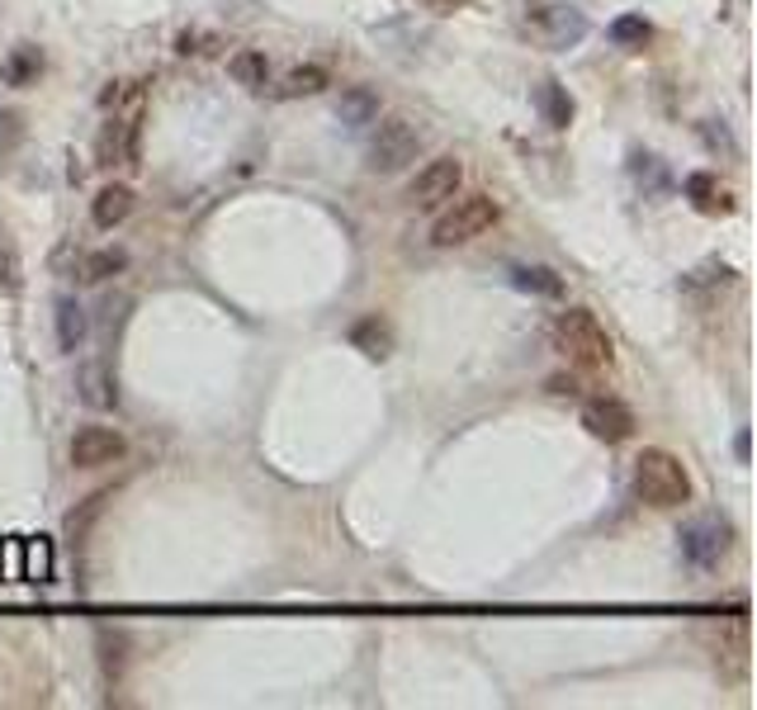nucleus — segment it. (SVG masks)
Returning a JSON list of instances; mask_svg holds the SVG:
<instances>
[{
  "mask_svg": "<svg viewBox=\"0 0 757 710\" xmlns=\"http://www.w3.org/2000/svg\"><path fill=\"white\" fill-rule=\"evenodd\" d=\"M635 493L639 502L659 507V511H673V507H687L691 502V474L687 464L677 460L673 450H644L635 460Z\"/></svg>",
  "mask_w": 757,
  "mask_h": 710,
  "instance_id": "nucleus-1",
  "label": "nucleus"
},
{
  "mask_svg": "<svg viewBox=\"0 0 757 710\" xmlns=\"http://www.w3.org/2000/svg\"><path fill=\"white\" fill-rule=\"evenodd\" d=\"M554 346H559L578 369H602L616 355V341H611L606 322L596 318L592 308H568L554 322Z\"/></svg>",
  "mask_w": 757,
  "mask_h": 710,
  "instance_id": "nucleus-2",
  "label": "nucleus"
},
{
  "mask_svg": "<svg viewBox=\"0 0 757 710\" xmlns=\"http://www.w3.org/2000/svg\"><path fill=\"white\" fill-rule=\"evenodd\" d=\"M497 218H502V209H497L493 194H483V190H474V194H454L450 209L440 213L436 227H431V247H440V251L464 247V241H474V237L488 233Z\"/></svg>",
  "mask_w": 757,
  "mask_h": 710,
  "instance_id": "nucleus-3",
  "label": "nucleus"
},
{
  "mask_svg": "<svg viewBox=\"0 0 757 710\" xmlns=\"http://www.w3.org/2000/svg\"><path fill=\"white\" fill-rule=\"evenodd\" d=\"M369 128H375V138H369L365 166L375 170V176H393V170H403V166L417 162L422 128L412 123L407 114H383V119H375Z\"/></svg>",
  "mask_w": 757,
  "mask_h": 710,
  "instance_id": "nucleus-4",
  "label": "nucleus"
},
{
  "mask_svg": "<svg viewBox=\"0 0 757 710\" xmlns=\"http://www.w3.org/2000/svg\"><path fill=\"white\" fill-rule=\"evenodd\" d=\"M525 28H531V38H540L545 48L564 52V48H578V43L588 38V14L578 5H531Z\"/></svg>",
  "mask_w": 757,
  "mask_h": 710,
  "instance_id": "nucleus-5",
  "label": "nucleus"
},
{
  "mask_svg": "<svg viewBox=\"0 0 757 710\" xmlns=\"http://www.w3.org/2000/svg\"><path fill=\"white\" fill-rule=\"evenodd\" d=\"M460 180H464V166L454 162V156H436V162H426L417 176L407 180V204L412 209H440V204H450V199L460 194Z\"/></svg>",
  "mask_w": 757,
  "mask_h": 710,
  "instance_id": "nucleus-6",
  "label": "nucleus"
},
{
  "mask_svg": "<svg viewBox=\"0 0 757 710\" xmlns=\"http://www.w3.org/2000/svg\"><path fill=\"white\" fill-rule=\"evenodd\" d=\"M730 545H734V525L724 517H715V511L682 525V554H687L696 568H715L724 554H730Z\"/></svg>",
  "mask_w": 757,
  "mask_h": 710,
  "instance_id": "nucleus-7",
  "label": "nucleus"
},
{
  "mask_svg": "<svg viewBox=\"0 0 757 710\" xmlns=\"http://www.w3.org/2000/svg\"><path fill=\"white\" fill-rule=\"evenodd\" d=\"M128 454V440L114 426H81L71 436V464L76 469H109Z\"/></svg>",
  "mask_w": 757,
  "mask_h": 710,
  "instance_id": "nucleus-8",
  "label": "nucleus"
},
{
  "mask_svg": "<svg viewBox=\"0 0 757 710\" xmlns=\"http://www.w3.org/2000/svg\"><path fill=\"white\" fill-rule=\"evenodd\" d=\"M582 426H588L592 440L620 446V440L635 436V412L625 407L620 398H588V403H582Z\"/></svg>",
  "mask_w": 757,
  "mask_h": 710,
  "instance_id": "nucleus-9",
  "label": "nucleus"
},
{
  "mask_svg": "<svg viewBox=\"0 0 757 710\" xmlns=\"http://www.w3.org/2000/svg\"><path fill=\"white\" fill-rule=\"evenodd\" d=\"M682 190H687L696 213H710V218H720V213H734V190L720 176H710V170H691Z\"/></svg>",
  "mask_w": 757,
  "mask_h": 710,
  "instance_id": "nucleus-10",
  "label": "nucleus"
},
{
  "mask_svg": "<svg viewBox=\"0 0 757 710\" xmlns=\"http://www.w3.org/2000/svg\"><path fill=\"white\" fill-rule=\"evenodd\" d=\"M133 204H138V194H133V185H123V180H114V185H105L95 199H91V223L95 227H119L128 213H133Z\"/></svg>",
  "mask_w": 757,
  "mask_h": 710,
  "instance_id": "nucleus-11",
  "label": "nucleus"
},
{
  "mask_svg": "<svg viewBox=\"0 0 757 710\" xmlns=\"http://www.w3.org/2000/svg\"><path fill=\"white\" fill-rule=\"evenodd\" d=\"M52 312H57V346H62L67 355H76L85 346V336H91V318H85V308L71 294H57Z\"/></svg>",
  "mask_w": 757,
  "mask_h": 710,
  "instance_id": "nucleus-12",
  "label": "nucleus"
},
{
  "mask_svg": "<svg viewBox=\"0 0 757 710\" xmlns=\"http://www.w3.org/2000/svg\"><path fill=\"white\" fill-rule=\"evenodd\" d=\"M43 76V52L34 43H20V48H10L0 57V81L14 85V91H24V85H34Z\"/></svg>",
  "mask_w": 757,
  "mask_h": 710,
  "instance_id": "nucleus-13",
  "label": "nucleus"
},
{
  "mask_svg": "<svg viewBox=\"0 0 757 710\" xmlns=\"http://www.w3.org/2000/svg\"><path fill=\"white\" fill-rule=\"evenodd\" d=\"M351 346L365 351L369 360H389V351H393V327H389V318H379V312L360 318V322L351 327Z\"/></svg>",
  "mask_w": 757,
  "mask_h": 710,
  "instance_id": "nucleus-14",
  "label": "nucleus"
},
{
  "mask_svg": "<svg viewBox=\"0 0 757 710\" xmlns=\"http://www.w3.org/2000/svg\"><path fill=\"white\" fill-rule=\"evenodd\" d=\"M336 119L346 123V128H369V123L379 119V95L369 91V85H351V91H341Z\"/></svg>",
  "mask_w": 757,
  "mask_h": 710,
  "instance_id": "nucleus-15",
  "label": "nucleus"
},
{
  "mask_svg": "<svg viewBox=\"0 0 757 710\" xmlns=\"http://www.w3.org/2000/svg\"><path fill=\"white\" fill-rule=\"evenodd\" d=\"M327 85H332V76H327V67L308 62V67L284 71V81L275 85V95H280V99H304V95H322Z\"/></svg>",
  "mask_w": 757,
  "mask_h": 710,
  "instance_id": "nucleus-16",
  "label": "nucleus"
},
{
  "mask_svg": "<svg viewBox=\"0 0 757 710\" xmlns=\"http://www.w3.org/2000/svg\"><path fill=\"white\" fill-rule=\"evenodd\" d=\"M76 393H81V403H91V407H114V403H119L109 369L99 365V360L81 365V375H76Z\"/></svg>",
  "mask_w": 757,
  "mask_h": 710,
  "instance_id": "nucleus-17",
  "label": "nucleus"
},
{
  "mask_svg": "<svg viewBox=\"0 0 757 710\" xmlns=\"http://www.w3.org/2000/svg\"><path fill=\"white\" fill-rule=\"evenodd\" d=\"M227 71H233L237 85H247V91H265L270 85V57L261 48H241L227 57Z\"/></svg>",
  "mask_w": 757,
  "mask_h": 710,
  "instance_id": "nucleus-18",
  "label": "nucleus"
},
{
  "mask_svg": "<svg viewBox=\"0 0 757 710\" xmlns=\"http://www.w3.org/2000/svg\"><path fill=\"white\" fill-rule=\"evenodd\" d=\"M511 284L535 298H564V275H554L549 265H517L511 270Z\"/></svg>",
  "mask_w": 757,
  "mask_h": 710,
  "instance_id": "nucleus-19",
  "label": "nucleus"
},
{
  "mask_svg": "<svg viewBox=\"0 0 757 710\" xmlns=\"http://www.w3.org/2000/svg\"><path fill=\"white\" fill-rule=\"evenodd\" d=\"M535 105H540V114H545V123H554V128H568V119H573V95H568L559 81H540L535 85Z\"/></svg>",
  "mask_w": 757,
  "mask_h": 710,
  "instance_id": "nucleus-20",
  "label": "nucleus"
},
{
  "mask_svg": "<svg viewBox=\"0 0 757 710\" xmlns=\"http://www.w3.org/2000/svg\"><path fill=\"white\" fill-rule=\"evenodd\" d=\"M109 497H114V488H99V493H91V497H85V502L67 517V535H71V545H76V549L85 545V535H91V525L99 521V511H105Z\"/></svg>",
  "mask_w": 757,
  "mask_h": 710,
  "instance_id": "nucleus-21",
  "label": "nucleus"
},
{
  "mask_svg": "<svg viewBox=\"0 0 757 710\" xmlns=\"http://www.w3.org/2000/svg\"><path fill=\"white\" fill-rule=\"evenodd\" d=\"M20 284H24L20 241L10 237V227H0V294H20Z\"/></svg>",
  "mask_w": 757,
  "mask_h": 710,
  "instance_id": "nucleus-22",
  "label": "nucleus"
},
{
  "mask_svg": "<svg viewBox=\"0 0 757 710\" xmlns=\"http://www.w3.org/2000/svg\"><path fill=\"white\" fill-rule=\"evenodd\" d=\"M123 265H128V256L119 247L91 251V256H81V280L85 284H105L109 275H123Z\"/></svg>",
  "mask_w": 757,
  "mask_h": 710,
  "instance_id": "nucleus-23",
  "label": "nucleus"
},
{
  "mask_svg": "<svg viewBox=\"0 0 757 710\" xmlns=\"http://www.w3.org/2000/svg\"><path fill=\"white\" fill-rule=\"evenodd\" d=\"M653 38V24L644 20V14H620L616 24H611V43H620V48H644V43Z\"/></svg>",
  "mask_w": 757,
  "mask_h": 710,
  "instance_id": "nucleus-24",
  "label": "nucleus"
},
{
  "mask_svg": "<svg viewBox=\"0 0 757 710\" xmlns=\"http://www.w3.org/2000/svg\"><path fill=\"white\" fill-rule=\"evenodd\" d=\"M24 578H34V582H48L52 578V545L48 540H24Z\"/></svg>",
  "mask_w": 757,
  "mask_h": 710,
  "instance_id": "nucleus-25",
  "label": "nucleus"
},
{
  "mask_svg": "<svg viewBox=\"0 0 757 710\" xmlns=\"http://www.w3.org/2000/svg\"><path fill=\"white\" fill-rule=\"evenodd\" d=\"M24 142V114L20 109H0V156H10Z\"/></svg>",
  "mask_w": 757,
  "mask_h": 710,
  "instance_id": "nucleus-26",
  "label": "nucleus"
},
{
  "mask_svg": "<svg viewBox=\"0 0 757 710\" xmlns=\"http://www.w3.org/2000/svg\"><path fill=\"white\" fill-rule=\"evenodd\" d=\"M701 138H706V147H710V152L738 156V142H734V133H730V128H724L720 119H706V123H701Z\"/></svg>",
  "mask_w": 757,
  "mask_h": 710,
  "instance_id": "nucleus-27",
  "label": "nucleus"
},
{
  "mask_svg": "<svg viewBox=\"0 0 757 710\" xmlns=\"http://www.w3.org/2000/svg\"><path fill=\"white\" fill-rule=\"evenodd\" d=\"M213 48H218V34H204V28H185V34H180V52L185 57H204V52H213Z\"/></svg>",
  "mask_w": 757,
  "mask_h": 710,
  "instance_id": "nucleus-28",
  "label": "nucleus"
},
{
  "mask_svg": "<svg viewBox=\"0 0 757 710\" xmlns=\"http://www.w3.org/2000/svg\"><path fill=\"white\" fill-rule=\"evenodd\" d=\"M422 5H426V10H431V14H450L454 5H460V0H422Z\"/></svg>",
  "mask_w": 757,
  "mask_h": 710,
  "instance_id": "nucleus-29",
  "label": "nucleus"
}]
</instances>
